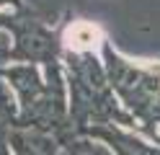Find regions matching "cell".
Returning <instances> with one entry per match:
<instances>
[{
	"label": "cell",
	"instance_id": "cell-1",
	"mask_svg": "<svg viewBox=\"0 0 160 155\" xmlns=\"http://www.w3.org/2000/svg\"><path fill=\"white\" fill-rule=\"evenodd\" d=\"M65 39H67V47L83 52V49H91L98 41V28L91 26V23H75L72 28H67Z\"/></svg>",
	"mask_w": 160,
	"mask_h": 155
}]
</instances>
